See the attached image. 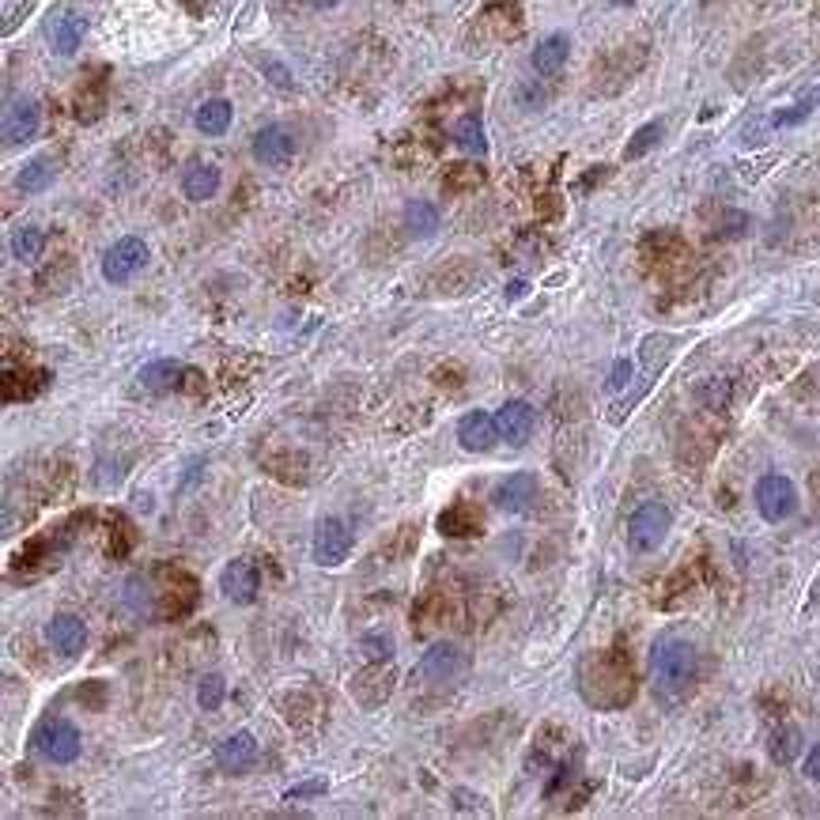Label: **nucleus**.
Returning a JSON list of instances; mask_svg holds the SVG:
<instances>
[{
    "instance_id": "nucleus-41",
    "label": "nucleus",
    "mask_w": 820,
    "mask_h": 820,
    "mask_svg": "<svg viewBox=\"0 0 820 820\" xmlns=\"http://www.w3.org/2000/svg\"><path fill=\"white\" fill-rule=\"evenodd\" d=\"M201 386H205V382H201V375H197V371L189 367V371H186V382H182V390L197 393V390H201Z\"/></svg>"
},
{
    "instance_id": "nucleus-17",
    "label": "nucleus",
    "mask_w": 820,
    "mask_h": 820,
    "mask_svg": "<svg viewBox=\"0 0 820 820\" xmlns=\"http://www.w3.org/2000/svg\"><path fill=\"white\" fill-rule=\"evenodd\" d=\"M186 363H178V359H155V363H144L140 367V386L152 393H174L182 390V382H186Z\"/></svg>"
},
{
    "instance_id": "nucleus-37",
    "label": "nucleus",
    "mask_w": 820,
    "mask_h": 820,
    "mask_svg": "<svg viewBox=\"0 0 820 820\" xmlns=\"http://www.w3.org/2000/svg\"><path fill=\"white\" fill-rule=\"evenodd\" d=\"M31 8H35V0H23V8H19V12H12V16L4 19V35H12V31H16V23H23Z\"/></svg>"
},
{
    "instance_id": "nucleus-6",
    "label": "nucleus",
    "mask_w": 820,
    "mask_h": 820,
    "mask_svg": "<svg viewBox=\"0 0 820 820\" xmlns=\"http://www.w3.org/2000/svg\"><path fill=\"white\" fill-rule=\"evenodd\" d=\"M35 745L50 764H72L80 756V730L65 718H50L38 726Z\"/></svg>"
},
{
    "instance_id": "nucleus-40",
    "label": "nucleus",
    "mask_w": 820,
    "mask_h": 820,
    "mask_svg": "<svg viewBox=\"0 0 820 820\" xmlns=\"http://www.w3.org/2000/svg\"><path fill=\"white\" fill-rule=\"evenodd\" d=\"M80 700H91L95 707H103V688H99V684H87L84 692H80Z\"/></svg>"
},
{
    "instance_id": "nucleus-11",
    "label": "nucleus",
    "mask_w": 820,
    "mask_h": 820,
    "mask_svg": "<svg viewBox=\"0 0 820 820\" xmlns=\"http://www.w3.org/2000/svg\"><path fill=\"white\" fill-rule=\"evenodd\" d=\"M220 590L227 601L235 605H250L257 601V590H261V575L250 560H231V564L220 571Z\"/></svg>"
},
{
    "instance_id": "nucleus-2",
    "label": "nucleus",
    "mask_w": 820,
    "mask_h": 820,
    "mask_svg": "<svg viewBox=\"0 0 820 820\" xmlns=\"http://www.w3.org/2000/svg\"><path fill=\"white\" fill-rule=\"evenodd\" d=\"M669 526H673V518H669L666 503H658V499L643 503L632 514V522H628V545H632V552H654L666 541Z\"/></svg>"
},
{
    "instance_id": "nucleus-26",
    "label": "nucleus",
    "mask_w": 820,
    "mask_h": 820,
    "mask_svg": "<svg viewBox=\"0 0 820 820\" xmlns=\"http://www.w3.org/2000/svg\"><path fill=\"white\" fill-rule=\"evenodd\" d=\"M768 752H771V760L783 764V768L786 764H794L798 752H802V730H798V726H779L768 741Z\"/></svg>"
},
{
    "instance_id": "nucleus-31",
    "label": "nucleus",
    "mask_w": 820,
    "mask_h": 820,
    "mask_svg": "<svg viewBox=\"0 0 820 820\" xmlns=\"http://www.w3.org/2000/svg\"><path fill=\"white\" fill-rule=\"evenodd\" d=\"M813 106H817V99L809 95V99H802L798 106H790V110H779V114H771V125H775V129H786V125H798V121H805L809 114H813Z\"/></svg>"
},
{
    "instance_id": "nucleus-33",
    "label": "nucleus",
    "mask_w": 820,
    "mask_h": 820,
    "mask_svg": "<svg viewBox=\"0 0 820 820\" xmlns=\"http://www.w3.org/2000/svg\"><path fill=\"white\" fill-rule=\"evenodd\" d=\"M745 231H749V216H745V212H726V220L718 227L722 239H737V235H745Z\"/></svg>"
},
{
    "instance_id": "nucleus-5",
    "label": "nucleus",
    "mask_w": 820,
    "mask_h": 820,
    "mask_svg": "<svg viewBox=\"0 0 820 820\" xmlns=\"http://www.w3.org/2000/svg\"><path fill=\"white\" fill-rule=\"evenodd\" d=\"M148 265V242L137 235H125L103 254V280L106 284H125Z\"/></svg>"
},
{
    "instance_id": "nucleus-7",
    "label": "nucleus",
    "mask_w": 820,
    "mask_h": 820,
    "mask_svg": "<svg viewBox=\"0 0 820 820\" xmlns=\"http://www.w3.org/2000/svg\"><path fill=\"white\" fill-rule=\"evenodd\" d=\"M352 552V530L344 518H322L318 522V533H314V560L322 567H341Z\"/></svg>"
},
{
    "instance_id": "nucleus-20",
    "label": "nucleus",
    "mask_w": 820,
    "mask_h": 820,
    "mask_svg": "<svg viewBox=\"0 0 820 820\" xmlns=\"http://www.w3.org/2000/svg\"><path fill=\"white\" fill-rule=\"evenodd\" d=\"M567 57H571V38L556 31V35H545L533 46V69L541 76H556L567 65Z\"/></svg>"
},
{
    "instance_id": "nucleus-21",
    "label": "nucleus",
    "mask_w": 820,
    "mask_h": 820,
    "mask_svg": "<svg viewBox=\"0 0 820 820\" xmlns=\"http://www.w3.org/2000/svg\"><path fill=\"white\" fill-rule=\"evenodd\" d=\"M53 178H57V163H53L50 155H35V159H27L19 167L16 189L19 193H42V189H50Z\"/></svg>"
},
{
    "instance_id": "nucleus-34",
    "label": "nucleus",
    "mask_w": 820,
    "mask_h": 820,
    "mask_svg": "<svg viewBox=\"0 0 820 820\" xmlns=\"http://www.w3.org/2000/svg\"><path fill=\"white\" fill-rule=\"evenodd\" d=\"M322 790H325V779H310V783H299V786H291V790H284V802L314 798V794H322Z\"/></svg>"
},
{
    "instance_id": "nucleus-45",
    "label": "nucleus",
    "mask_w": 820,
    "mask_h": 820,
    "mask_svg": "<svg viewBox=\"0 0 820 820\" xmlns=\"http://www.w3.org/2000/svg\"><path fill=\"white\" fill-rule=\"evenodd\" d=\"M813 99H817V103H820V87H817V91H813Z\"/></svg>"
},
{
    "instance_id": "nucleus-23",
    "label": "nucleus",
    "mask_w": 820,
    "mask_h": 820,
    "mask_svg": "<svg viewBox=\"0 0 820 820\" xmlns=\"http://www.w3.org/2000/svg\"><path fill=\"white\" fill-rule=\"evenodd\" d=\"M405 227H409L412 239H431L439 231V208L431 201H412L405 208Z\"/></svg>"
},
{
    "instance_id": "nucleus-10",
    "label": "nucleus",
    "mask_w": 820,
    "mask_h": 820,
    "mask_svg": "<svg viewBox=\"0 0 820 820\" xmlns=\"http://www.w3.org/2000/svg\"><path fill=\"white\" fill-rule=\"evenodd\" d=\"M42 125V110L35 99H16L4 110V148H19L38 133Z\"/></svg>"
},
{
    "instance_id": "nucleus-35",
    "label": "nucleus",
    "mask_w": 820,
    "mask_h": 820,
    "mask_svg": "<svg viewBox=\"0 0 820 820\" xmlns=\"http://www.w3.org/2000/svg\"><path fill=\"white\" fill-rule=\"evenodd\" d=\"M632 382V359H616L613 378H609V390H624Z\"/></svg>"
},
{
    "instance_id": "nucleus-38",
    "label": "nucleus",
    "mask_w": 820,
    "mask_h": 820,
    "mask_svg": "<svg viewBox=\"0 0 820 820\" xmlns=\"http://www.w3.org/2000/svg\"><path fill=\"white\" fill-rule=\"evenodd\" d=\"M805 775H809L813 783H820V745H813L809 756H805Z\"/></svg>"
},
{
    "instance_id": "nucleus-3",
    "label": "nucleus",
    "mask_w": 820,
    "mask_h": 820,
    "mask_svg": "<svg viewBox=\"0 0 820 820\" xmlns=\"http://www.w3.org/2000/svg\"><path fill=\"white\" fill-rule=\"evenodd\" d=\"M752 499H756V511L764 514V522H786L798 511V492L783 473H768V477L756 480Z\"/></svg>"
},
{
    "instance_id": "nucleus-9",
    "label": "nucleus",
    "mask_w": 820,
    "mask_h": 820,
    "mask_svg": "<svg viewBox=\"0 0 820 820\" xmlns=\"http://www.w3.org/2000/svg\"><path fill=\"white\" fill-rule=\"evenodd\" d=\"M390 692H393L390 662H386V669H382V662H371L363 673L352 677V696H356V703L363 707V711H375L378 703L390 700Z\"/></svg>"
},
{
    "instance_id": "nucleus-39",
    "label": "nucleus",
    "mask_w": 820,
    "mask_h": 820,
    "mask_svg": "<svg viewBox=\"0 0 820 820\" xmlns=\"http://www.w3.org/2000/svg\"><path fill=\"white\" fill-rule=\"evenodd\" d=\"M703 397H707V401H711L715 409H722V401H726V382H722V378H718V382H711V386L703 390Z\"/></svg>"
},
{
    "instance_id": "nucleus-32",
    "label": "nucleus",
    "mask_w": 820,
    "mask_h": 820,
    "mask_svg": "<svg viewBox=\"0 0 820 820\" xmlns=\"http://www.w3.org/2000/svg\"><path fill=\"white\" fill-rule=\"evenodd\" d=\"M257 65H261V72L269 76V84L284 87V91H288V87L295 84V76H291V69H284V65H280V61H273V57H261Z\"/></svg>"
},
{
    "instance_id": "nucleus-1",
    "label": "nucleus",
    "mask_w": 820,
    "mask_h": 820,
    "mask_svg": "<svg viewBox=\"0 0 820 820\" xmlns=\"http://www.w3.org/2000/svg\"><path fill=\"white\" fill-rule=\"evenodd\" d=\"M650 681L662 700H681L696 681V647L681 635H662L650 650Z\"/></svg>"
},
{
    "instance_id": "nucleus-19",
    "label": "nucleus",
    "mask_w": 820,
    "mask_h": 820,
    "mask_svg": "<svg viewBox=\"0 0 820 820\" xmlns=\"http://www.w3.org/2000/svg\"><path fill=\"white\" fill-rule=\"evenodd\" d=\"M84 31L87 23L80 12H61L50 27V50L57 57H72V53L80 50V42H84Z\"/></svg>"
},
{
    "instance_id": "nucleus-27",
    "label": "nucleus",
    "mask_w": 820,
    "mask_h": 820,
    "mask_svg": "<svg viewBox=\"0 0 820 820\" xmlns=\"http://www.w3.org/2000/svg\"><path fill=\"white\" fill-rule=\"evenodd\" d=\"M42 246H46V235H42V227H19L16 235H12V257H16V261H23V265L38 261V257H42Z\"/></svg>"
},
{
    "instance_id": "nucleus-8",
    "label": "nucleus",
    "mask_w": 820,
    "mask_h": 820,
    "mask_svg": "<svg viewBox=\"0 0 820 820\" xmlns=\"http://www.w3.org/2000/svg\"><path fill=\"white\" fill-rule=\"evenodd\" d=\"M250 148H254V159L257 163H265V167H288L291 155H295V133H291L288 125H261L254 133V140H250Z\"/></svg>"
},
{
    "instance_id": "nucleus-44",
    "label": "nucleus",
    "mask_w": 820,
    "mask_h": 820,
    "mask_svg": "<svg viewBox=\"0 0 820 820\" xmlns=\"http://www.w3.org/2000/svg\"><path fill=\"white\" fill-rule=\"evenodd\" d=\"M609 4H635V0H609Z\"/></svg>"
},
{
    "instance_id": "nucleus-12",
    "label": "nucleus",
    "mask_w": 820,
    "mask_h": 820,
    "mask_svg": "<svg viewBox=\"0 0 820 820\" xmlns=\"http://www.w3.org/2000/svg\"><path fill=\"white\" fill-rule=\"evenodd\" d=\"M257 760V737L250 730H239V734L223 737L216 745V768L227 771V775H242Z\"/></svg>"
},
{
    "instance_id": "nucleus-18",
    "label": "nucleus",
    "mask_w": 820,
    "mask_h": 820,
    "mask_svg": "<svg viewBox=\"0 0 820 820\" xmlns=\"http://www.w3.org/2000/svg\"><path fill=\"white\" fill-rule=\"evenodd\" d=\"M182 193L193 205L212 201L220 193V167L216 163H189L186 174H182Z\"/></svg>"
},
{
    "instance_id": "nucleus-14",
    "label": "nucleus",
    "mask_w": 820,
    "mask_h": 820,
    "mask_svg": "<svg viewBox=\"0 0 820 820\" xmlns=\"http://www.w3.org/2000/svg\"><path fill=\"white\" fill-rule=\"evenodd\" d=\"M537 499V477L533 473H511L499 480L496 488V507L507 514H526Z\"/></svg>"
},
{
    "instance_id": "nucleus-24",
    "label": "nucleus",
    "mask_w": 820,
    "mask_h": 820,
    "mask_svg": "<svg viewBox=\"0 0 820 820\" xmlns=\"http://www.w3.org/2000/svg\"><path fill=\"white\" fill-rule=\"evenodd\" d=\"M662 137H666V121L662 118L639 125V129H635V137L624 144V159H628V163H632V159H643V155L654 152V148L662 144Z\"/></svg>"
},
{
    "instance_id": "nucleus-36",
    "label": "nucleus",
    "mask_w": 820,
    "mask_h": 820,
    "mask_svg": "<svg viewBox=\"0 0 820 820\" xmlns=\"http://www.w3.org/2000/svg\"><path fill=\"white\" fill-rule=\"evenodd\" d=\"M820 605V571L813 575V582H809V594H805V605H802V616H809L813 609Z\"/></svg>"
},
{
    "instance_id": "nucleus-25",
    "label": "nucleus",
    "mask_w": 820,
    "mask_h": 820,
    "mask_svg": "<svg viewBox=\"0 0 820 820\" xmlns=\"http://www.w3.org/2000/svg\"><path fill=\"white\" fill-rule=\"evenodd\" d=\"M439 533H446V537H473V533H480V518L473 514V507L458 503V507L439 514Z\"/></svg>"
},
{
    "instance_id": "nucleus-15",
    "label": "nucleus",
    "mask_w": 820,
    "mask_h": 820,
    "mask_svg": "<svg viewBox=\"0 0 820 820\" xmlns=\"http://www.w3.org/2000/svg\"><path fill=\"white\" fill-rule=\"evenodd\" d=\"M46 635H50V643L57 654H65V658H76L80 650H84L87 643V624L84 616L76 613H57L50 620V628H46Z\"/></svg>"
},
{
    "instance_id": "nucleus-43",
    "label": "nucleus",
    "mask_w": 820,
    "mask_h": 820,
    "mask_svg": "<svg viewBox=\"0 0 820 820\" xmlns=\"http://www.w3.org/2000/svg\"><path fill=\"white\" fill-rule=\"evenodd\" d=\"M310 4H314V8H333L337 0H310Z\"/></svg>"
},
{
    "instance_id": "nucleus-30",
    "label": "nucleus",
    "mask_w": 820,
    "mask_h": 820,
    "mask_svg": "<svg viewBox=\"0 0 820 820\" xmlns=\"http://www.w3.org/2000/svg\"><path fill=\"white\" fill-rule=\"evenodd\" d=\"M359 650L371 658V662H390L393 658V635L390 632H367L359 639Z\"/></svg>"
},
{
    "instance_id": "nucleus-22",
    "label": "nucleus",
    "mask_w": 820,
    "mask_h": 820,
    "mask_svg": "<svg viewBox=\"0 0 820 820\" xmlns=\"http://www.w3.org/2000/svg\"><path fill=\"white\" fill-rule=\"evenodd\" d=\"M231 118H235V106L227 99H208L201 103V110L193 114V125L205 133V137H223L231 129Z\"/></svg>"
},
{
    "instance_id": "nucleus-13",
    "label": "nucleus",
    "mask_w": 820,
    "mask_h": 820,
    "mask_svg": "<svg viewBox=\"0 0 820 820\" xmlns=\"http://www.w3.org/2000/svg\"><path fill=\"white\" fill-rule=\"evenodd\" d=\"M499 439V428H496V416H488V412H465L462 420H458V443L465 446V450H473V454H488L492 446H496Z\"/></svg>"
},
{
    "instance_id": "nucleus-42",
    "label": "nucleus",
    "mask_w": 820,
    "mask_h": 820,
    "mask_svg": "<svg viewBox=\"0 0 820 820\" xmlns=\"http://www.w3.org/2000/svg\"><path fill=\"white\" fill-rule=\"evenodd\" d=\"M189 12H205V0H189Z\"/></svg>"
},
{
    "instance_id": "nucleus-28",
    "label": "nucleus",
    "mask_w": 820,
    "mask_h": 820,
    "mask_svg": "<svg viewBox=\"0 0 820 820\" xmlns=\"http://www.w3.org/2000/svg\"><path fill=\"white\" fill-rule=\"evenodd\" d=\"M454 140H458V148L469 155H484L488 152V140H484V125H480V118H462L458 125H454Z\"/></svg>"
},
{
    "instance_id": "nucleus-29",
    "label": "nucleus",
    "mask_w": 820,
    "mask_h": 820,
    "mask_svg": "<svg viewBox=\"0 0 820 820\" xmlns=\"http://www.w3.org/2000/svg\"><path fill=\"white\" fill-rule=\"evenodd\" d=\"M223 696H227V684H223L220 673L201 677V684H197V703H201V711H220Z\"/></svg>"
},
{
    "instance_id": "nucleus-4",
    "label": "nucleus",
    "mask_w": 820,
    "mask_h": 820,
    "mask_svg": "<svg viewBox=\"0 0 820 820\" xmlns=\"http://www.w3.org/2000/svg\"><path fill=\"white\" fill-rule=\"evenodd\" d=\"M465 669H469V658H465L462 650L454 647V643H439V647H431L424 658H420V666L412 669V681L416 684H450L458 681Z\"/></svg>"
},
{
    "instance_id": "nucleus-16",
    "label": "nucleus",
    "mask_w": 820,
    "mask_h": 820,
    "mask_svg": "<svg viewBox=\"0 0 820 820\" xmlns=\"http://www.w3.org/2000/svg\"><path fill=\"white\" fill-rule=\"evenodd\" d=\"M496 428L499 439H507V446H526V439L533 435V409L526 401H507L496 412Z\"/></svg>"
}]
</instances>
